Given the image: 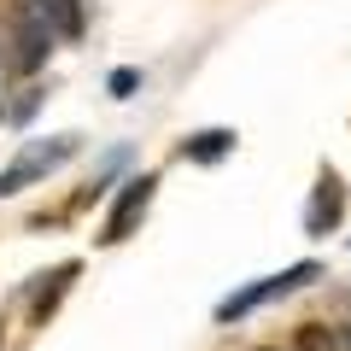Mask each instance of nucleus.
<instances>
[{"label": "nucleus", "instance_id": "obj_1", "mask_svg": "<svg viewBox=\"0 0 351 351\" xmlns=\"http://www.w3.org/2000/svg\"><path fill=\"white\" fill-rule=\"evenodd\" d=\"M53 41H59V36L47 29V18H41L36 6L24 0V6L12 12V71H18V76L41 71V59H47V47H53Z\"/></svg>", "mask_w": 351, "mask_h": 351}, {"label": "nucleus", "instance_id": "obj_2", "mask_svg": "<svg viewBox=\"0 0 351 351\" xmlns=\"http://www.w3.org/2000/svg\"><path fill=\"white\" fill-rule=\"evenodd\" d=\"M304 281H316V263H293V269H281V276H269V281H258V287H246V293H234V299H223V304H217V322H234V316L258 311L263 299L293 293V287H304Z\"/></svg>", "mask_w": 351, "mask_h": 351}, {"label": "nucleus", "instance_id": "obj_3", "mask_svg": "<svg viewBox=\"0 0 351 351\" xmlns=\"http://www.w3.org/2000/svg\"><path fill=\"white\" fill-rule=\"evenodd\" d=\"M152 188H158L152 176H129L123 193H117V205H112V217H106V234L100 240H112V246H117V240L135 234V223L147 217V205H152Z\"/></svg>", "mask_w": 351, "mask_h": 351}, {"label": "nucleus", "instance_id": "obj_4", "mask_svg": "<svg viewBox=\"0 0 351 351\" xmlns=\"http://www.w3.org/2000/svg\"><path fill=\"white\" fill-rule=\"evenodd\" d=\"M71 152H76V141H53V147H36V152H24V158H18L12 170H0V199H6V193H18L24 182H36V176H47L53 164H64Z\"/></svg>", "mask_w": 351, "mask_h": 351}, {"label": "nucleus", "instance_id": "obj_5", "mask_svg": "<svg viewBox=\"0 0 351 351\" xmlns=\"http://www.w3.org/2000/svg\"><path fill=\"white\" fill-rule=\"evenodd\" d=\"M29 6L47 18V29H53L59 41H76V36L88 29V0H29Z\"/></svg>", "mask_w": 351, "mask_h": 351}, {"label": "nucleus", "instance_id": "obj_6", "mask_svg": "<svg viewBox=\"0 0 351 351\" xmlns=\"http://www.w3.org/2000/svg\"><path fill=\"white\" fill-rule=\"evenodd\" d=\"M339 211H346V188H339V176H322L316 182V199H311V234H322L328 223H339Z\"/></svg>", "mask_w": 351, "mask_h": 351}, {"label": "nucleus", "instance_id": "obj_7", "mask_svg": "<svg viewBox=\"0 0 351 351\" xmlns=\"http://www.w3.org/2000/svg\"><path fill=\"white\" fill-rule=\"evenodd\" d=\"M228 147H234V135H228V129H205V135L188 141V158H193V164H211V158H223Z\"/></svg>", "mask_w": 351, "mask_h": 351}, {"label": "nucleus", "instance_id": "obj_8", "mask_svg": "<svg viewBox=\"0 0 351 351\" xmlns=\"http://www.w3.org/2000/svg\"><path fill=\"white\" fill-rule=\"evenodd\" d=\"M293 351H346V334H328L322 322H304L299 339H293Z\"/></svg>", "mask_w": 351, "mask_h": 351}, {"label": "nucleus", "instance_id": "obj_9", "mask_svg": "<svg viewBox=\"0 0 351 351\" xmlns=\"http://www.w3.org/2000/svg\"><path fill=\"white\" fill-rule=\"evenodd\" d=\"M71 281H76V263H64L59 276H53V287H47V293H41V299H36V316H47V311H53V304H59V293H64V287H71Z\"/></svg>", "mask_w": 351, "mask_h": 351}, {"label": "nucleus", "instance_id": "obj_10", "mask_svg": "<svg viewBox=\"0 0 351 351\" xmlns=\"http://www.w3.org/2000/svg\"><path fill=\"white\" fill-rule=\"evenodd\" d=\"M346 351H351V328H346Z\"/></svg>", "mask_w": 351, "mask_h": 351}, {"label": "nucleus", "instance_id": "obj_11", "mask_svg": "<svg viewBox=\"0 0 351 351\" xmlns=\"http://www.w3.org/2000/svg\"><path fill=\"white\" fill-rule=\"evenodd\" d=\"M263 351H281V346H263Z\"/></svg>", "mask_w": 351, "mask_h": 351}]
</instances>
